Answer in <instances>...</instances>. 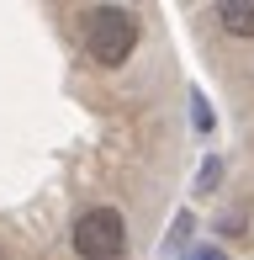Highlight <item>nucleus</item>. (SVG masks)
Listing matches in <instances>:
<instances>
[{"mask_svg":"<svg viewBox=\"0 0 254 260\" xmlns=\"http://www.w3.org/2000/svg\"><path fill=\"white\" fill-rule=\"evenodd\" d=\"M138 48V16L127 6H90V16H85V53H90V64H101V69H117L127 64Z\"/></svg>","mask_w":254,"mask_h":260,"instance_id":"nucleus-1","label":"nucleus"},{"mask_svg":"<svg viewBox=\"0 0 254 260\" xmlns=\"http://www.w3.org/2000/svg\"><path fill=\"white\" fill-rule=\"evenodd\" d=\"M74 255L79 260H122L127 255V218L122 207L96 202L74 218Z\"/></svg>","mask_w":254,"mask_h":260,"instance_id":"nucleus-2","label":"nucleus"},{"mask_svg":"<svg viewBox=\"0 0 254 260\" xmlns=\"http://www.w3.org/2000/svg\"><path fill=\"white\" fill-rule=\"evenodd\" d=\"M212 21L228 32V38H254V0H217Z\"/></svg>","mask_w":254,"mask_h":260,"instance_id":"nucleus-3","label":"nucleus"},{"mask_svg":"<svg viewBox=\"0 0 254 260\" xmlns=\"http://www.w3.org/2000/svg\"><path fill=\"white\" fill-rule=\"evenodd\" d=\"M217 181H223V159H206V165H201V175H196V191L212 197V186H217Z\"/></svg>","mask_w":254,"mask_h":260,"instance_id":"nucleus-4","label":"nucleus"},{"mask_svg":"<svg viewBox=\"0 0 254 260\" xmlns=\"http://www.w3.org/2000/svg\"><path fill=\"white\" fill-rule=\"evenodd\" d=\"M191 106H196V127L206 133V127H212V117H206V101H201V96H191Z\"/></svg>","mask_w":254,"mask_h":260,"instance_id":"nucleus-5","label":"nucleus"},{"mask_svg":"<svg viewBox=\"0 0 254 260\" xmlns=\"http://www.w3.org/2000/svg\"><path fill=\"white\" fill-rule=\"evenodd\" d=\"M186 260H228V255H223V250H217V244H212V250H191Z\"/></svg>","mask_w":254,"mask_h":260,"instance_id":"nucleus-6","label":"nucleus"},{"mask_svg":"<svg viewBox=\"0 0 254 260\" xmlns=\"http://www.w3.org/2000/svg\"><path fill=\"white\" fill-rule=\"evenodd\" d=\"M0 260H6V250H0Z\"/></svg>","mask_w":254,"mask_h":260,"instance_id":"nucleus-7","label":"nucleus"}]
</instances>
